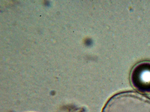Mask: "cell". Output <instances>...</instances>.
Listing matches in <instances>:
<instances>
[{
	"label": "cell",
	"instance_id": "obj_1",
	"mask_svg": "<svg viewBox=\"0 0 150 112\" xmlns=\"http://www.w3.org/2000/svg\"><path fill=\"white\" fill-rule=\"evenodd\" d=\"M130 80L137 90L150 93V61H143L136 64L131 71Z\"/></svg>",
	"mask_w": 150,
	"mask_h": 112
}]
</instances>
